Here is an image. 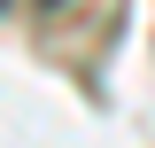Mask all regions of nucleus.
<instances>
[{"label":"nucleus","instance_id":"2","mask_svg":"<svg viewBox=\"0 0 155 148\" xmlns=\"http://www.w3.org/2000/svg\"><path fill=\"white\" fill-rule=\"evenodd\" d=\"M0 8H8V0H0Z\"/></svg>","mask_w":155,"mask_h":148},{"label":"nucleus","instance_id":"1","mask_svg":"<svg viewBox=\"0 0 155 148\" xmlns=\"http://www.w3.org/2000/svg\"><path fill=\"white\" fill-rule=\"evenodd\" d=\"M47 8H54V0H47Z\"/></svg>","mask_w":155,"mask_h":148}]
</instances>
